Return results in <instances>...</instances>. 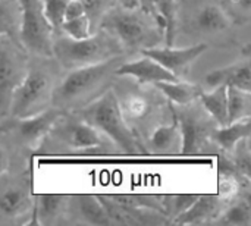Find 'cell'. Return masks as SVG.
<instances>
[{
    "instance_id": "cell-6",
    "label": "cell",
    "mask_w": 251,
    "mask_h": 226,
    "mask_svg": "<svg viewBox=\"0 0 251 226\" xmlns=\"http://www.w3.org/2000/svg\"><path fill=\"white\" fill-rule=\"evenodd\" d=\"M21 3V47L29 56L53 57L54 29L47 21L41 0H19Z\"/></svg>"
},
{
    "instance_id": "cell-15",
    "label": "cell",
    "mask_w": 251,
    "mask_h": 226,
    "mask_svg": "<svg viewBox=\"0 0 251 226\" xmlns=\"http://www.w3.org/2000/svg\"><path fill=\"white\" fill-rule=\"evenodd\" d=\"M68 197L59 194H41L32 203V225H53L68 213Z\"/></svg>"
},
{
    "instance_id": "cell-37",
    "label": "cell",
    "mask_w": 251,
    "mask_h": 226,
    "mask_svg": "<svg viewBox=\"0 0 251 226\" xmlns=\"http://www.w3.org/2000/svg\"><path fill=\"white\" fill-rule=\"evenodd\" d=\"M232 3H235V4H238L240 7H243V9H246V10H249L250 9V0H231Z\"/></svg>"
},
{
    "instance_id": "cell-7",
    "label": "cell",
    "mask_w": 251,
    "mask_h": 226,
    "mask_svg": "<svg viewBox=\"0 0 251 226\" xmlns=\"http://www.w3.org/2000/svg\"><path fill=\"white\" fill-rule=\"evenodd\" d=\"M172 116L178 121L181 129L182 147L179 156H199L204 146L212 140L213 131L218 125L203 109V106L201 109L193 107V103L172 107Z\"/></svg>"
},
{
    "instance_id": "cell-35",
    "label": "cell",
    "mask_w": 251,
    "mask_h": 226,
    "mask_svg": "<svg viewBox=\"0 0 251 226\" xmlns=\"http://www.w3.org/2000/svg\"><path fill=\"white\" fill-rule=\"evenodd\" d=\"M119 6L128 7V9H135V7H141V0H116Z\"/></svg>"
},
{
    "instance_id": "cell-25",
    "label": "cell",
    "mask_w": 251,
    "mask_h": 226,
    "mask_svg": "<svg viewBox=\"0 0 251 226\" xmlns=\"http://www.w3.org/2000/svg\"><path fill=\"white\" fill-rule=\"evenodd\" d=\"M228 118L229 122L251 118V91L228 87Z\"/></svg>"
},
{
    "instance_id": "cell-14",
    "label": "cell",
    "mask_w": 251,
    "mask_h": 226,
    "mask_svg": "<svg viewBox=\"0 0 251 226\" xmlns=\"http://www.w3.org/2000/svg\"><path fill=\"white\" fill-rule=\"evenodd\" d=\"M206 84L213 88L218 85L235 87L246 91H251V65L250 56H246L241 60H237L231 65L210 71L206 78Z\"/></svg>"
},
{
    "instance_id": "cell-8",
    "label": "cell",
    "mask_w": 251,
    "mask_h": 226,
    "mask_svg": "<svg viewBox=\"0 0 251 226\" xmlns=\"http://www.w3.org/2000/svg\"><path fill=\"white\" fill-rule=\"evenodd\" d=\"M44 140H50L56 149L69 151L94 150L103 144L101 134L71 112H65L60 116Z\"/></svg>"
},
{
    "instance_id": "cell-26",
    "label": "cell",
    "mask_w": 251,
    "mask_h": 226,
    "mask_svg": "<svg viewBox=\"0 0 251 226\" xmlns=\"http://www.w3.org/2000/svg\"><path fill=\"white\" fill-rule=\"evenodd\" d=\"M215 224L219 225H243L249 226L251 224V206L250 201L241 199L229 206H225L222 213L215 219Z\"/></svg>"
},
{
    "instance_id": "cell-5",
    "label": "cell",
    "mask_w": 251,
    "mask_h": 226,
    "mask_svg": "<svg viewBox=\"0 0 251 226\" xmlns=\"http://www.w3.org/2000/svg\"><path fill=\"white\" fill-rule=\"evenodd\" d=\"M122 53L125 50L118 40L100 28L82 40L69 38L62 32H54L53 37V59L65 71L104 62Z\"/></svg>"
},
{
    "instance_id": "cell-29",
    "label": "cell",
    "mask_w": 251,
    "mask_h": 226,
    "mask_svg": "<svg viewBox=\"0 0 251 226\" xmlns=\"http://www.w3.org/2000/svg\"><path fill=\"white\" fill-rule=\"evenodd\" d=\"M249 140H244L241 143L237 144V147L232 150L235 154L234 157V166L237 168V171L240 172V175L244 176V179H250V149H249V144H247ZM231 151V153H232Z\"/></svg>"
},
{
    "instance_id": "cell-24",
    "label": "cell",
    "mask_w": 251,
    "mask_h": 226,
    "mask_svg": "<svg viewBox=\"0 0 251 226\" xmlns=\"http://www.w3.org/2000/svg\"><path fill=\"white\" fill-rule=\"evenodd\" d=\"M151 1H153L154 12L163 25L166 46H172L175 41V32L178 24L176 0H151Z\"/></svg>"
},
{
    "instance_id": "cell-1",
    "label": "cell",
    "mask_w": 251,
    "mask_h": 226,
    "mask_svg": "<svg viewBox=\"0 0 251 226\" xmlns=\"http://www.w3.org/2000/svg\"><path fill=\"white\" fill-rule=\"evenodd\" d=\"M124 60L125 53L104 62L68 71L53 91L51 106L63 112H74L88 104L110 88L112 81L116 78V69Z\"/></svg>"
},
{
    "instance_id": "cell-2",
    "label": "cell",
    "mask_w": 251,
    "mask_h": 226,
    "mask_svg": "<svg viewBox=\"0 0 251 226\" xmlns=\"http://www.w3.org/2000/svg\"><path fill=\"white\" fill-rule=\"evenodd\" d=\"M99 28L115 37L125 51H141L143 49L159 46L165 40L162 22L144 7L109 6L99 19Z\"/></svg>"
},
{
    "instance_id": "cell-13",
    "label": "cell",
    "mask_w": 251,
    "mask_h": 226,
    "mask_svg": "<svg viewBox=\"0 0 251 226\" xmlns=\"http://www.w3.org/2000/svg\"><path fill=\"white\" fill-rule=\"evenodd\" d=\"M228 200L221 196H197L194 203L172 219L178 225H201L215 222V219L222 213Z\"/></svg>"
},
{
    "instance_id": "cell-34",
    "label": "cell",
    "mask_w": 251,
    "mask_h": 226,
    "mask_svg": "<svg viewBox=\"0 0 251 226\" xmlns=\"http://www.w3.org/2000/svg\"><path fill=\"white\" fill-rule=\"evenodd\" d=\"M10 168V156L7 153V150L0 146V176L4 175Z\"/></svg>"
},
{
    "instance_id": "cell-32",
    "label": "cell",
    "mask_w": 251,
    "mask_h": 226,
    "mask_svg": "<svg viewBox=\"0 0 251 226\" xmlns=\"http://www.w3.org/2000/svg\"><path fill=\"white\" fill-rule=\"evenodd\" d=\"M238 187H240V184L232 176L222 178L219 182V196L229 201L238 193Z\"/></svg>"
},
{
    "instance_id": "cell-10",
    "label": "cell",
    "mask_w": 251,
    "mask_h": 226,
    "mask_svg": "<svg viewBox=\"0 0 251 226\" xmlns=\"http://www.w3.org/2000/svg\"><path fill=\"white\" fill-rule=\"evenodd\" d=\"M63 113V110L50 106L29 118H12L13 122L9 125V131H12L16 140L25 147L38 149Z\"/></svg>"
},
{
    "instance_id": "cell-22",
    "label": "cell",
    "mask_w": 251,
    "mask_h": 226,
    "mask_svg": "<svg viewBox=\"0 0 251 226\" xmlns=\"http://www.w3.org/2000/svg\"><path fill=\"white\" fill-rule=\"evenodd\" d=\"M75 213L78 218L90 225H110L113 222L109 209L93 196H81L75 199Z\"/></svg>"
},
{
    "instance_id": "cell-21",
    "label": "cell",
    "mask_w": 251,
    "mask_h": 226,
    "mask_svg": "<svg viewBox=\"0 0 251 226\" xmlns=\"http://www.w3.org/2000/svg\"><path fill=\"white\" fill-rule=\"evenodd\" d=\"M197 28L206 32H221L234 25V18L221 6L209 3L203 6L196 15Z\"/></svg>"
},
{
    "instance_id": "cell-28",
    "label": "cell",
    "mask_w": 251,
    "mask_h": 226,
    "mask_svg": "<svg viewBox=\"0 0 251 226\" xmlns=\"http://www.w3.org/2000/svg\"><path fill=\"white\" fill-rule=\"evenodd\" d=\"M68 3H69V0H41L43 12L47 18V21L50 22L51 28L54 29V32H59Z\"/></svg>"
},
{
    "instance_id": "cell-11",
    "label": "cell",
    "mask_w": 251,
    "mask_h": 226,
    "mask_svg": "<svg viewBox=\"0 0 251 226\" xmlns=\"http://www.w3.org/2000/svg\"><path fill=\"white\" fill-rule=\"evenodd\" d=\"M206 50H207V44L199 43V44L188 46V47L154 46V47L143 49L140 53L154 59L157 63L166 68L176 78H181L184 74L188 72L190 66L197 60V57H200Z\"/></svg>"
},
{
    "instance_id": "cell-17",
    "label": "cell",
    "mask_w": 251,
    "mask_h": 226,
    "mask_svg": "<svg viewBox=\"0 0 251 226\" xmlns=\"http://www.w3.org/2000/svg\"><path fill=\"white\" fill-rule=\"evenodd\" d=\"M181 147H182L181 129L175 118L171 125L157 126L149 138L150 151L160 156H178L181 153Z\"/></svg>"
},
{
    "instance_id": "cell-12",
    "label": "cell",
    "mask_w": 251,
    "mask_h": 226,
    "mask_svg": "<svg viewBox=\"0 0 251 226\" xmlns=\"http://www.w3.org/2000/svg\"><path fill=\"white\" fill-rule=\"evenodd\" d=\"M116 76H132L141 85H154L160 81L179 79L154 59L146 54H141V57L134 60H124L116 69Z\"/></svg>"
},
{
    "instance_id": "cell-30",
    "label": "cell",
    "mask_w": 251,
    "mask_h": 226,
    "mask_svg": "<svg viewBox=\"0 0 251 226\" xmlns=\"http://www.w3.org/2000/svg\"><path fill=\"white\" fill-rule=\"evenodd\" d=\"M122 110H125L131 118H143L149 110V103L143 97H131L126 100V103L122 106Z\"/></svg>"
},
{
    "instance_id": "cell-3",
    "label": "cell",
    "mask_w": 251,
    "mask_h": 226,
    "mask_svg": "<svg viewBox=\"0 0 251 226\" xmlns=\"http://www.w3.org/2000/svg\"><path fill=\"white\" fill-rule=\"evenodd\" d=\"M60 69L53 57L32 56L24 79L12 94L7 115L10 118H29L50 107L53 91L60 79Z\"/></svg>"
},
{
    "instance_id": "cell-4",
    "label": "cell",
    "mask_w": 251,
    "mask_h": 226,
    "mask_svg": "<svg viewBox=\"0 0 251 226\" xmlns=\"http://www.w3.org/2000/svg\"><path fill=\"white\" fill-rule=\"evenodd\" d=\"M71 113L94 126L100 134H104L125 154L140 156L144 153V149L125 121L119 99L112 87L88 104Z\"/></svg>"
},
{
    "instance_id": "cell-18",
    "label": "cell",
    "mask_w": 251,
    "mask_h": 226,
    "mask_svg": "<svg viewBox=\"0 0 251 226\" xmlns=\"http://www.w3.org/2000/svg\"><path fill=\"white\" fill-rule=\"evenodd\" d=\"M154 87L174 104L176 106H185L191 104L199 100L203 88L196 82H187L175 79V81H160L156 82Z\"/></svg>"
},
{
    "instance_id": "cell-33",
    "label": "cell",
    "mask_w": 251,
    "mask_h": 226,
    "mask_svg": "<svg viewBox=\"0 0 251 226\" xmlns=\"http://www.w3.org/2000/svg\"><path fill=\"white\" fill-rule=\"evenodd\" d=\"M85 13H87V9H85L84 0H69V3L66 4V9H65L63 21L74 19V18H78Z\"/></svg>"
},
{
    "instance_id": "cell-36",
    "label": "cell",
    "mask_w": 251,
    "mask_h": 226,
    "mask_svg": "<svg viewBox=\"0 0 251 226\" xmlns=\"http://www.w3.org/2000/svg\"><path fill=\"white\" fill-rule=\"evenodd\" d=\"M141 7H144L146 10H149L150 13H153L154 16H157V15H156V12H154L153 1H151V0H141ZM159 21H160V19H159Z\"/></svg>"
},
{
    "instance_id": "cell-38",
    "label": "cell",
    "mask_w": 251,
    "mask_h": 226,
    "mask_svg": "<svg viewBox=\"0 0 251 226\" xmlns=\"http://www.w3.org/2000/svg\"><path fill=\"white\" fill-rule=\"evenodd\" d=\"M84 1H85V0H84Z\"/></svg>"
},
{
    "instance_id": "cell-16",
    "label": "cell",
    "mask_w": 251,
    "mask_h": 226,
    "mask_svg": "<svg viewBox=\"0 0 251 226\" xmlns=\"http://www.w3.org/2000/svg\"><path fill=\"white\" fill-rule=\"evenodd\" d=\"M32 199L25 185H9L0 191V216L18 219L32 212Z\"/></svg>"
},
{
    "instance_id": "cell-19",
    "label": "cell",
    "mask_w": 251,
    "mask_h": 226,
    "mask_svg": "<svg viewBox=\"0 0 251 226\" xmlns=\"http://www.w3.org/2000/svg\"><path fill=\"white\" fill-rule=\"evenodd\" d=\"M251 132V118H244L240 121L229 122L224 126H216L212 135V141H215L225 151H232L238 143L249 140Z\"/></svg>"
},
{
    "instance_id": "cell-9",
    "label": "cell",
    "mask_w": 251,
    "mask_h": 226,
    "mask_svg": "<svg viewBox=\"0 0 251 226\" xmlns=\"http://www.w3.org/2000/svg\"><path fill=\"white\" fill-rule=\"evenodd\" d=\"M29 54L16 43L0 37V115L7 116L15 88L24 79Z\"/></svg>"
},
{
    "instance_id": "cell-31",
    "label": "cell",
    "mask_w": 251,
    "mask_h": 226,
    "mask_svg": "<svg viewBox=\"0 0 251 226\" xmlns=\"http://www.w3.org/2000/svg\"><path fill=\"white\" fill-rule=\"evenodd\" d=\"M196 199H197V194H179V196L171 197L172 201L169 204V210L174 213V218L182 213L184 210H187L194 203Z\"/></svg>"
},
{
    "instance_id": "cell-27",
    "label": "cell",
    "mask_w": 251,
    "mask_h": 226,
    "mask_svg": "<svg viewBox=\"0 0 251 226\" xmlns=\"http://www.w3.org/2000/svg\"><path fill=\"white\" fill-rule=\"evenodd\" d=\"M59 32H62L63 35L74 38V40H82L93 34V24H91L88 15L85 13L78 18L63 21L59 28Z\"/></svg>"
},
{
    "instance_id": "cell-20",
    "label": "cell",
    "mask_w": 251,
    "mask_h": 226,
    "mask_svg": "<svg viewBox=\"0 0 251 226\" xmlns=\"http://www.w3.org/2000/svg\"><path fill=\"white\" fill-rule=\"evenodd\" d=\"M203 109L215 121L218 126H224L229 122L228 118V87L218 85L210 91H201L199 97Z\"/></svg>"
},
{
    "instance_id": "cell-23",
    "label": "cell",
    "mask_w": 251,
    "mask_h": 226,
    "mask_svg": "<svg viewBox=\"0 0 251 226\" xmlns=\"http://www.w3.org/2000/svg\"><path fill=\"white\" fill-rule=\"evenodd\" d=\"M21 3L19 0H0V37H6L21 46Z\"/></svg>"
}]
</instances>
